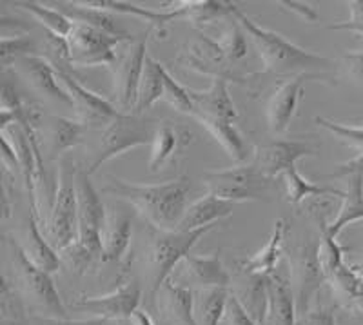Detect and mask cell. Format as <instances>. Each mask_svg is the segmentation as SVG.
I'll list each match as a JSON object with an SVG mask.
<instances>
[{"label":"cell","mask_w":363,"mask_h":325,"mask_svg":"<svg viewBox=\"0 0 363 325\" xmlns=\"http://www.w3.org/2000/svg\"><path fill=\"white\" fill-rule=\"evenodd\" d=\"M0 316H2V324L26 321L24 298L21 297V292L6 275L0 280Z\"/></svg>","instance_id":"obj_38"},{"label":"cell","mask_w":363,"mask_h":325,"mask_svg":"<svg viewBox=\"0 0 363 325\" xmlns=\"http://www.w3.org/2000/svg\"><path fill=\"white\" fill-rule=\"evenodd\" d=\"M44 235L55 251H66L79 236V206H77V189L74 184L60 180L55 191V202L50 216L44 222Z\"/></svg>","instance_id":"obj_11"},{"label":"cell","mask_w":363,"mask_h":325,"mask_svg":"<svg viewBox=\"0 0 363 325\" xmlns=\"http://www.w3.org/2000/svg\"><path fill=\"white\" fill-rule=\"evenodd\" d=\"M215 227L216 224L196 231H162L151 227V242L145 256L149 297H157L160 289L169 282L174 268L182 264L184 258L189 256L191 249L199 243V240Z\"/></svg>","instance_id":"obj_5"},{"label":"cell","mask_w":363,"mask_h":325,"mask_svg":"<svg viewBox=\"0 0 363 325\" xmlns=\"http://www.w3.org/2000/svg\"><path fill=\"white\" fill-rule=\"evenodd\" d=\"M351 175H363V153L358 155L356 158L349 162H343V164L336 165V169L329 175L330 178H347Z\"/></svg>","instance_id":"obj_49"},{"label":"cell","mask_w":363,"mask_h":325,"mask_svg":"<svg viewBox=\"0 0 363 325\" xmlns=\"http://www.w3.org/2000/svg\"><path fill=\"white\" fill-rule=\"evenodd\" d=\"M180 129L173 128L171 123H160L157 135H155V141L151 144V155H149L147 167L151 173H157L158 169L173 157L174 153L180 149L182 144H187L191 141H182Z\"/></svg>","instance_id":"obj_35"},{"label":"cell","mask_w":363,"mask_h":325,"mask_svg":"<svg viewBox=\"0 0 363 325\" xmlns=\"http://www.w3.org/2000/svg\"><path fill=\"white\" fill-rule=\"evenodd\" d=\"M158 120L145 116L144 113H120L111 123L106 126L100 138V148L95 155V160L91 162L87 173L93 175L106 162L116 157H122L128 151L140 145H151L155 141L158 128Z\"/></svg>","instance_id":"obj_6"},{"label":"cell","mask_w":363,"mask_h":325,"mask_svg":"<svg viewBox=\"0 0 363 325\" xmlns=\"http://www.w3.org/2000/svg\"><path fill=\"white\" fill-rule=\"evenodd\" d=\"M223 324L225 325H258L251 316H249V313L244 309V305L240 304L238 298H236L233 292H231V297H229V302H227Z\"/></svg>","instance_id":"obj_48"},{"label":"cell","mask_w":363,"mask_h":325,"mask_svg":"<svg viewBox=\"0 0 363 325\" xmlns=\"http://www.w3.org/2000/svg\"><path fill=\"white\" fill-rule=\"evenodd\" d=\"M104 191L129 204L151 227L177 231L187 209L191 180L186 175H180L164 184H131L109 177V184Z\"/></svg>","instance_id":"obj_1"},{"label":"cell","mask_w":363,"mask_h":325,"mask_svg":"<svg viewBox=\"0 0 363 325\" xmlns=\"http://www.w3.org/2000/svg\"><path fill=\"white\" fill-rule=\"evenodd\" d=\"M18 62H21L26 79L29 80V84L38 93L71 106L69 95H67V91L60 84V80H58L57 70L51 66V62L48 58H44L42 55H31V57H26Z\"/></svg>","instance_id":"obj_19"},{"label":"cell","mask_w":363,"mask_h":325,"mask_svg":"<svg viewBox=\"0 0 363 325\" xmlns=\"http://www.w3.org/2000/svg\"><path fill=\"white\" fill-rule=\"evenodd\" d=\"M245 35L247 33L244 31V28L233 18L231 24L227 26L220 33V37L216 38V42H218L229 62H238L247 57V38H245Z\"/></svg>","instance_id":"obj_42"},{"label":"cell","mask_w":363,"mask_h":325,"mask_svg":"<svg viewBox=\"0 0 363 325\" xmlns=\"http://www.w3.org/2000/svg\"><path fill=\"white\" fill-rule=\"evenodd\" d=\"M160 307L173 325H196L194 320V292L177 282H167L160 289Z\"/></svg>","instance_id":"obj_28"},{"label":"cell","mask_w":363,"mask_h":325,"mask_svg":"<svg viewBox=\"0 0 363 325\" xmlns=\"http://www.w3.org/2000/svg\"><path fill=\"white\" fill-rule=\"evenodd\" d=\"M177 64L187 67V70L196 71L199 75H206L211 77L213 80L223 79V80H233V82H240V79L229 70L227 66V58L223 55L222 48L218 42L213 38L206 37H196L194 40L186 42L180 48V53L174 58Z\"/></svg>","instance_id":"obj_12"},{"label":"cell","mask_w":363,"mask_h":325,"mask_svg":"<svg viewBox=\"0 0 363 325\" xmlns=\"http://www.w3.org/2000/svg\"><path fill=\"white\" fill-rule=\"evenodd\" d=\"M37 324L38 325H106L108 321L100 320V318H93V320H87V321H77V320H69V318H67V320H60V318L38 316Z\"/></svg>","instance_id":"obj_50"},{"label":"cell","mask_w":363,"mask_h":325,"mask_svg":"<svg viewBox=\"0 0 363 325\" xmlns=\"http://www.w3.org/2000/svg\"><path fill=\"white\" fill-rule=\"evenodd\" d=\"M67 42H69L73 66L93 67L113 66L116 60V55H118L116 48L131 40L129 38L111 37V35L99 31V29L91 28V26L74 22Z\"/></svg>","instance_id":"obj_10"},{"label":"cell","mask_w":363,"mask_h":325,"mask_svg":"<svg viewBox=\"0 0 363 325\" xmlns=\"http://www.w3.org/2000/svg\"><path fill=\"white\" fill-rule=\"evenodd\" d=\"M318 148L300 141H274L271 144L256 145L252 153L251 164L264 177H281L287 169L293 167L300 158L316 157Z\"/></svg>","instance_id":"obj_14"},{"label":"cell","mask_w":363,"mask_h":325,"mask_svg":"<svg viewBox=\"0 0 363 325\" xmlns=\"http://www.w3.org/2000/svg\"><path fill=\"white\" fill-rule=\"evenodd\" d=\"M347 191L342 198V207L335 222L327 226L330 236L338 238V235L347 226L363 220V175H351L347 177Z\"/></svg>","instance_id":"obj_29"},{"label":"cell","mask_w":363,"mask_h":325,"mask_svg":"<svg viewBox=\"0 0 363 325\" xmlns=\"http://www.w3.org/2000/svg\"><path fill=\"white\" fill-rule=\"evenodd\" d=\"M352 268H354V271L358 272V276H359V278H362V280H363V262H362V264L352 265Z\"/></svg>","instance_id":"obj_53"},{"label":"cell","mask_w":363,"mask_h":325,"mask_svg":"<svg viewBox=\"0 0 363 325\" xmlns=\"http://www.w3.org/2000/svg\"><path fill=\"white\" fill-rule=\"evenodd\" d=\"M58 80L69 95L71 107L77 113V120L82 122L84 126H100V123L108 126L122 113L111 102L82 86V82L73 75L58 73Z\"/></svg>","instance_id":"obj_15"},{"label":"cell","mask_w":363,"mask_h":325,"mask_svg":"<svg viewBox=\"0 0 363 325\" xmlns=\"http://www.w3.org/2000/svg\"><path fill=\"white\" fill-rule=\"evenodd\" d=\"M233 207H235L233 202L207 193L206 197L187 207L177 231H196L207 226H215L216 222L227 219L233 213Z\"/></svg>","instance_id":"obj_22"},{"label":"cell","mask_w":363,"mask_h":325,"mask_svg":"<svg viewBox=\"0 0 363 325\" xmlns=\"http://www.w3.org/2000/svg\"><path fill=\"white\" fill-rule=\"evenodd\" d=\"M73 182L79 206V236L64 255L74 271L84 272L96 262H102V229L106 226L108 211L99 191L91 184L86 169H77Z\"/></svg>","instance_id":"obj_3"},{"label":"cell","mask_w":363,"mask_h":325,"mask_svg":"<svg viewBox=\"0 0 363 325\" xmlns=\"http://www.w3.org/2000/svg\"><path fill=\"white\" fill-rule=\"evenodd\" d=\"M128 324L129 325H155L153 320H151V316H149L145 311H140V309H138L131 318H129Z\"/></svg>","instance_id":"obj_52"},{"label":"cell","mask_w":363,"mask_h":325,"mask_svg":"<svg viewBox=\"0 0 363 325\" xmlns=\"http://www.w3.org/2000/svg\"><path fill=\"white\" fill-rule=\"evenodd\" d=\"M184 272L191 282L199 285V289L209 287H231V275L223 268L222 260L216 255L194 256L189 255L182 262Z\"/></svg>","instance_id":"obj_25"},{"label":"cell","mask_w":363,"mask_h":325,"mask_svg":"<svg viewBox=\"0 0 363 325\" xmlns=\"http://www.w3.org/2000/svg\"><path fill=\"white\" fill-rule=\"evenodd\" d=\"M133 235V214L113 209L102 229V264L120 262L128 251Z\"/></svg>","instance_id":"obj_18"},{"label":"cell","mask_w":363,"mask_h":325,"mask_svg":"<svg viewBox=\"0 0 363 325\" xmlns=\"http://www.w3.org/2000/svg\"><path fill=\"white\" fill-rule=\"evenodd\" d=\"M142 300V287L136 280L125 282L104 297H82L74 302V307L87 311L100 320H129L138 311Z\"/></svg>","instance_id":"obj_13"},{"label":"cell","mask_w":363,"mask_h":325,"mask_svg":"<svg viewBox=\"0 0 363 325\" xmlns=\"http://www.w3.org/2000/svg\"><path fill=\"white\" fill-rule=\"evenodd\" d=\"M149 33H153V31L149 29ZM147 35H142L135 40L122 44V50L118 51L115 64L111 66L113 95L116 99V106L120 109H124V111L135 109L142 71H144V62L145 57H147V53H145Z\"/></svg>","instance_id":"obj_9"},{"label":"cell","mask_w":363,"mask_h":325,"mask_svg":"<svg viewBox=\"0 0 363 325\" xmlns=\"http://www.w3.org/2000/svg\"><path fill=\"white\" fill-rule=\"evenodd\" d=\"M314 123L329 131L330 135H335L340 142L351 145V148L358 149L363 153V128H352V126H343L340 122H333L323 116H314Z\"/></svg>","instance_id":"obj_43"},{"label":"cell","mask_w":363,"mask_h":325,"mask_svg":"<svg viewBox=\"0 0 363 325\" xmlns=\"http://www.w3.org/2000/svg\"><path fill=\"white\" fill-rule=\"evenodd\" d=\"M227 82L229 80L216 79L203 91L189 89L194 111L235 122L238 119V111H236L235 102H233L231 95H229V86H227Z\"/></svg>","instance_id":"obj_20"},{"label":"cell","mask_w":363,"mask_h":325,"mask_svg":"<svg viewBox=\"0 0 363 325\" xmlns=\"http://www.w3.org/2000/svg\"><path fill=\"white\" fill-rule=\"evenodd\" d=\"M329 284L333 285V289H335L340 298L354 305L359 313L363 314V280L359 278L352 265L343 264L335 275L330 276Z\"/></svg>","instance_id":"obj_37"},{"label":"cell","mask_w":363,"mask_h":325,"mask_svg":"<svg viewBox=\"0 0 363 325\" xmlns=\"http://www.w3.org/2000/svg\"><path fill=\"white\" fill-rule=\"evenodd\" d=\"M231 2H215V0H186L177 4L182 11V21H189L194 28L211 24L223 17H231Z\"/></svg>","instance_id":"obj_34"},{"label":"cell","mask_w":363,"mask_h":325,"mask_svg":"<svg viewBox=\"0 0 363 325\" xmlns=\"http://www.w3.org/2000/svg\"><path fill=\"white\" fill-rule=\"evenodd\" d=\"M267 325H296L298 311L294 292L291 287L289 272H277L269 276V313Z\"/></svg>","instance_id":"obj_17"},{"label":"cell","mask_w":363,"mask_h":325,"mask_svg":"<svg viewBox=\"0 0 363 325\" xmlns=\"http://www.w3.org/2000/svg\"><path fill=\"white\" fill-rule=\"evenodd\" d=\"M318 247H320V240L307 236L306 240L294 243L287 255L291 287L294 292L298 318L309 311L316 292L329 282L322 264H320Z\"/></svg>","instance_id":"obj_8"},{"label":"cell","mask_w":363,"mask_h":325,"mask_svg":"<svg viewBox=\"0 0 363 325\" xmlns=\"http://www.w3.org/2000/svg\"><path fill=\"white\" fill-rule=\"evenodd\" d=\"M343 73L354 84L363 87V51H351L345 53L340 60Z\"/></svg>","instance_id":"obj_47"},{"label":"cell","mask_w":363,"mask_h":325,"mask_svg":"<svg viewBox=\"0 0 363 325\" xmlns=\"http://www.w3.org/2000/svg\"><path fill=\"white\" fill-rule=\"evenodd\" d=\"M284 184H285V193H287V202L291 206H298L303 200L311 197H330L335 198H343L345 197V191L335 189V187H325V185H316L311 180L303 178L300 175V171L296 169V165H293L291 169H287L284 175Z\"/></svg>","instance_id":"obj_33"},{"label":"cell","mask_w":363,"mask_h":325,"mask_svg":"<svg viewBox=\"0 0 363 325\" xmlns=\"http://www.w3.org/2000/svg\"><path fill=\"white\" fill-rule=\"evenodd\" d=\"M13 6L28 11L38 24L44 26V29L48 33L57 35V37L67 38L74 26V22L71 21L69 17H66L62 11L51 9L44 4H38V2H15Z\"/></svg>","instance_id":"obj_36"},{"label":"cell","mask_w":363,"mask_h":325,"mask_svg":"<svg viewBox=\"0 0 363 325\" xmlns=\"http://www.w3.org/2000/svg\"><path fill=\"white\" fill-rule=\"evenodd\" d=\"M296 325H338L336 324V311L333 305H311L303 316L298 318Z\"/></svg>","instance_id":"obj_46"},{"label":"cell","mask_w":363,"mask_h":325,"mask_svg":"<svg viewBox=\"0 0 363 325\" xmlns=\"http://www.w3.org/2000/svg\"><path fill=\"white\" fill-rule=\"evenodd\" d=\"M231 291L225 287L199 289L194 292V320L196 325H220L225 316Z\"/></svg>","instance_id":"obj_31"},{"label":"cell","mask_w":363,"mask_h":325,"mask_svg":"<svg viewBox=\"0 0 363 325\" xmlns=\"http://www.w3.org/2000/svg\"><path fill=\"white\" fill-rule=\"evenodd\" d=\"M238 282V287L231 291L238 302L244 305L249 316L258 325H265L269 313V276L244 275Z\"/></svg>","instance_id":"obj_21"},{"label":"cell","mask_w":363,"mask_h":325,"mask_svg":"<svg viewBox=\"0 0 363 325\" xmlns=\"http://www.w3.org/2000/svg\"><path fill=\"white\" fill-rule=\"evenodd\" d=\"M165 67L153 57H145L144 71H142L140 86H138V95L133 113H145L155 106L160 99H164L165 89Z\"/></svg>","instance_id":"obj_30"},{"label":"cell","mask_w":363,"mask_h":325,"mask_svg":"<svg viewBox=\"0 0 363 325\" xmlns=\"http://www.w3.org/2000/svg\"><path fill=\"white\" fill-rule=\"evenodd\" d=\"M285 220L278 219L274 220V227L269 236L267 243L262 247L260 251L255 253L251 258L240 262L238 269L244 275H262L271 276L272 272H277L280 268V256H281V243H284L285 236Z\"/></svg>","instance_id":"obj_24"},{"label":"cell","mask_w":363,"mask_h":325,"mask_svg":"<svg viewBox=\"0 0 363 325\" xmlns=\"http://www.w3.org/2000/svg\"><path fill=\"white\" fill-rule=\"evenodd\" d=\"M2 325H26V321H18V324H2Z\"/></svg>","instance_id":"obj_54"},{"label":"cell","mask_w":363,"mask_h":325,"mask_svg":"<svg viewBox=\"0 0 363 325\" xmlns=\"http://www.w3.org/2000/svg\"><path fill=\"white\" fill-rule=\"evenodd\" d=\"M60 11L69 17L73 22H79V24L91 26V28L104 31V33L111 35V37H120V38H136L135 35H129L122 26L118 24V21L115 18V15L109 11H104L99 8H91L87 6L84 0L80 2H62L60 4Z\"/></svg>","instance_id":"obj_27"},{"label":"cell","mask_w":363,"mask_h":325,"mask_svg":"<svg viewBox=\"0 0 363 325\" xmlns=\"http://www.w3.org/2000/svg\"><path fill=\"white\" fill-rule=\"evenodd\" d=\"M309 79H316V77L296 75V77H291L285 82H281L274 89L267 102V109H265L269 131L272 135H284L289 129V123L296 113L298 102H300L301 93H303V86Z\"/></svg>","instance_id":"obj_16"},{"label":"cell","mask_w":363,"mask_h":325,"mask_svg":"<svg viewBox=\"0 0 363 325\" xmlns=\"http://www.w3.org/2000/svg\"><path fill=\"white\" fill-rule=\"evenodd\" d=\"M320 247H318V256H320V264H322L323 272H325L327 280L335 275L345 262H343V247L336 242L335 236L329 235L327 224L320 220Z\"/></svg>","instance_id":"obj_39"},{"label":"cell","mask_w":363,"mask_h":325,"mask_svg":"<svg viewBox=\"0 0 363 325\" xmlns=\"http://www.w3.org/2000/svg\"><path fill=\"white\" fill-rule=\"evenodd\" d=\"M87 126L66 116H51L48 126V145L53 157L62 155L67 149H73L84 142V133Z\"/></svg>","instance_id":"obj_32"},{"label":"cell","mask_w":363,"mask_h":325,"mask_svg":"<svg viewBox=\"0 0 363 325\" xmlns=\"http://www.w3.org/2000/svg\"><path fill=\"white\" fill-rule=\"evenodd\" d=\"M44 58L51 62V66L57 70V73H66V75H74L73 70V60H71V50L67 38L57 37V35H51L45 31L44 38Z\"/></svg>","instance_id":"obj_40"},{"label":"cell","mask_w":363,"mask_h":325,"mask_svg":"<svg viewBox=\"0 0 363 325\" xmlns=\"http://www.w3.org/2000/svg\"><path fill=\"white\" fill-rule=\"evenodd\" d=\"M196 122L215 138L216 144L227 153V157L233 158L235 162H244L247 158V145H245L244 138L235 128V123L231 120L216 119V116L202 115V113L194 111L191 115Z\"/></svg>","instance_id":"obj_26"},{"label":"cell","mask_w":363,"mask_h":325,"mask_svg":"<svg viewBox=\"0 0 363 325\" xmlns=\"http://www.w3.org/2000/svg\"><path fill=\"white\" fill-rule=\"evenodd\" d=\"M280 6H285V8L291 9L293 13L300 15V18H303L306 22L318 21L316 11L313 8H309L307 4H301V2H280Z\"/></svg>","instance_id":"obj_51"},{"label":"cell","mask_w":363,"mask_h":325,"mask_svg":"<svg viewBox=\"0 0 363 325\" xmlns=\"http://www.w3.org/2000/svg\"><path fill=\"white\" fill-rule=\"evenodd\" d=\"M165 89H164V99L165 102L169 104L171 107H174L178 113H184V115H193L194 106L193 100L189 95V87H184L182 84H178L177 80L169 75V71H165Z\"/></svg>","instance_id":"obj_44"},{"label":"cell","mask_w":363,"mask_h":325,"mask_svg":"<svg viewBox=\"0 0 363 325\" xmlns=\"http://www.w3.org/2000/svg\"><path fill=\"white\" fill-rule=\"evenodd\" d=\"M22 247L24 255L28 256L29 262H33L37 268H40L45 272H55L60 268V258L55 247L48 242L45 235L40 231V222H38L37 214L29 209L28 227H26L24 242H18Z\"/></svg>","instance_id":"obj_23"},{"label":"cell","mask_w":363,"mask_h":325,"mask_svg":"<svg viewBox=\"0 0 363 325\" xmlns=\"http://www.w3.org/2000/svg\"><path fill=\"white\" fill-rule=\"evenodd\" d=\"M231 17L244 28L247 37H251L252 44L258 51V57L262 58V64H264V73L293 75V77L311 75V77L320 79L322 73L325 75L330 70H335V60L311 53L271 29L260 28L245 13L240 11L238 6H231Z\"/></svg>","instance_id":"obj_2"},{"label":"cell","mask_w":363,"mask_h":325,"mask_svg":"<svg viewBox=\"0 0 363 325\" xmlns=\"http://www.w3.org/2000/svg\"><path fill=\"white\" fill-rule=\"evenodd\" d=\"M207 191L227 202H269L274 194V180L264 177L252 164L206 171L202 175Z\"/></svg>","instance_id":"obj_7"},{"label":"cell","mask_w":363,"mask_h":325,"mask_svg":"<svg viewBox=\"0 0 363 325\" xmlns=\"http://www.w3.org/2000/svg\"><path fill=\"white\" fill-rule=\"evenodd\" d=\"M31 55H38V44L28 35H15V37H8L4 35L2 42H0V60L2 66L9 67L17 60H22Z\"/></svg>","instance_id":"obj_41"},{"label":"cell","mask_w":363,"mask_h":325,"mask_svg":"<svg viewBox=\"0 0 363 325\" xmlns=\"http://www.w3.org/2000/svg\"><path fill=\"white\" fill-rule=\"evenodd\" d=\"M349 6V18L338 24H330L329 29L333 31H351V33L363 35V0H351Z\"/></svg>","instance_id":"obj_45"},{"label":"cell","mask_w":363,"mask_h":325,"mask_svg":"<svg viewBox=\"0 0 363 325\" xmlns=\"http://www.w3.org/2000/svg\"><path fill=\"white\" fill-rule=\"evenodd\" d=\"M9 249V264L13 271V284L21 292L24 302L33 309L38 316L44 318H60L67 320V309L62 298L58 294L50 272L42 271L40 268L29 262L28 256L22 251L21 243L15 238L8 240Z\"/></svg>","instance_id":"obj_4"}]
</instances>
